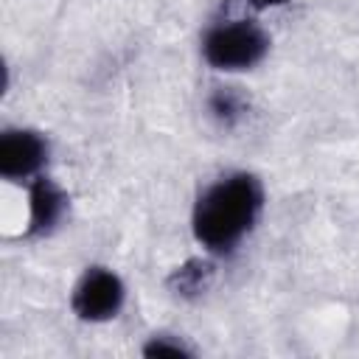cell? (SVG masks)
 <instances>
[{
    "label": "cell",
    "instance_id": "obj_9",
    "mask_svg": "<svg viewBox=\"0 0 359 359\" xmlns=\"http://www.w3.org/2000/svg\"><path fill=\"white\" fill-rule=\"evenodd\" d=\"M250 8H255V11H266V8H275V6H283L286 0H244Z\"/></svg>",
    "mask_w": 359,
    "mask_h": 359
},
{
    "label": "cell",
    "instance_id": "obj_4",
    "mask_svg": "<svg viewBox=\"0 0 359 359\" xmlns=\"http://www.w3.org/2000/svg\"><path fill=\"white\" fill-rule=\"evenodd\" d=\"M50 143L45 132L31 126H6L0 135V177L6 182H31L45 174Z\"/></svg>",
    "mask_w": 359,
    "mask_h": 359
},
{
    "label": "cell",
    "instance_id": "obj_7",
    "mask_svg": "<svg viewBox=\"0 0 359 359\" xmlns=\"http://www.w3.org/2000/svg\"><path fill=\"white\" fill-rule=\"evenodd\" d=\"M208 109L219 123L233 126L244 115V98L238 93H233V87H216L208 98Z\"/></svg>",
    "mask_w": 359,
    "mask_h": 359
},
{
    "label": "cell",
    "instance_id": "obj_8",
    "mask_svg": "<svg viewBox=\"0 0 359 359\" xmlns=\"http://www.w3.org/2000/svg\"><path fill=\"white\" fill-rule=\"evenodd\" d=\"M143 356H194V348L185 342V337L180 334H171V331H157L151 334L143 348H140Z\"/></svg>",
    "mask_w": 359,
    "mask_h": 359
},
{
    "label": "cell",
    "instance_id": "obj_3",
    "mask_svg": "<svg viewBox=\"0 0 359 359\" xmlns=\"http://www.w3.org/2000/svg\"><path fill=\"white\" fill-rule=\"evenodd\" d=\"M126 306L123 278L104 264H90L70 289V311L76 320L90 325L112 323Z\"/></svg>",
    "mask_w": 359,
    "mask_h": 359
},
{
    "label": "cell",
    "instance_id": "obj_2",
    "mask_svg": "<svg viewBox=\"0 0 359 359\" xmlns=\"http://www.w3.org/2000/svg\"><path fill=\"white\" fill-rule=\"evenodd\" d=\"M272 48L269 31L252 17H224L205 28L199 53L216 73H247L258 67Z\"/></svg>",
    "mask_w": 359,
    "mask_h": 359
},
{
    "label": "cell",
    "instance_id": "obj_5",
    "mask_svg": "<svg viewBox=\"0 0 359 359\" xmlns=\"http://www.w3.org/2000/svg\"><path fill=\"white\" fill-rule=\"evenodd\" d=\"M70 210V196L67 191L50 180L48 174H39L36 180L28 182V238H48L53 236L62 222L67 219Z\"/></svg>",
    "mask_w": 359,
    "mask_h": 359
},
{
    "label": "cell",
    "instance_id": "obj_6",
    "mask_svg": "<svg viewBox=\"0 0 359 359\" xmlns=\"http://www.w3.org/2000/svg\"><path fill=\"white\" fill-rule=\"evenodd\" d=\"M210 258H213V255H208V258H188L185 264L174 266L171 275H168V289H171L177 297H182V300H196V297H202V294L210 289L213 275H216V266H213Z\"/></svg>",
    "mask_w": 359,
    "mask_h": 359
},
{
    "label": "cell",
    "instance_id": "obj_1",
    "mask_svg": "<svg viewBox=\"0 0 359 359\" xmlns=\"http://www.w3.org/2000/svg\"><path fill=\"white\" fill-rule=\"evenodd\" d=\"M266 208V191L252 171H227L208 182L191 208V233L205 255L227 258L252 236Z\"/></svg>",
    "mask_w": 359,
    "mask_h": 359
}]
</instances>
